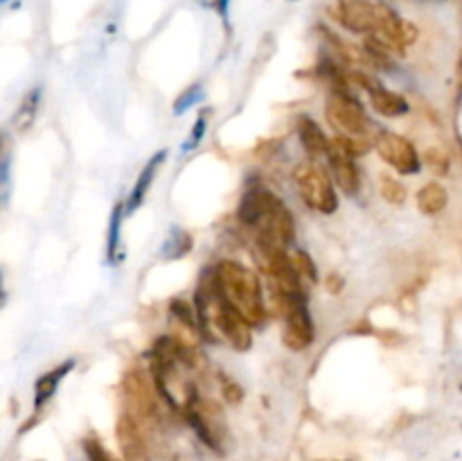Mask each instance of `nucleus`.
Segmentation results:
<instances>
[{
	"label": "nucleus",
	"mask_w": 462,
	"mask_h": 461,
	"mask_svg": "<svg viewBox=\"0 0 462 461\" xmlns=\"http://www.w3.org/2000/svg\"><path fill=\"white\" fill-rule=\"evenodd\" d=\"M239 220L257 230V242L287 249L296 238V221L282 199L264 188H251L239 203Z\"/></svg>",
	"instance_id": "obj_1"
},
{
	"label": "nucleus",
	"mask_w": 462,
	"mask_h": 461,
	"mask_svg": "<svg viewBox=\"0 0 462 461\" xmlns=\"http://www.w3.org/2000/svg\"><path fill=\"white\" fill-rule=\"evenodd\" d=\"M221 298L246 321L248 325H262L266 319L264 296L260 278L237 260H224L212 274Z\"/></svg>",
	"instance_id": "obj_2"
},
{
	"label": "nucleus",
	"mask_w": 462,
	"mask_h": 461,
	"mask_svg": "<svg viewBox=\"0 0 462 461\" xmlns=\"http://www.w3.org/2000/svg\"><path fill=\"white\" fill-rule=\"evenodd\" d=\"M368 152V143L365 138H350V136H334V138H328V154L329 167H332V176L337 179V185L346 194L355 197L361 188L359 170H356L355 158L359 154Z\"/></svg>",
	"instance_id": "obj_3"
},
{
	"label": "nucleus",
	"mask_w": 462,
	"mask_h": 461,
	"mask_svg": "<svg viewBox=\"0 0 462 461\" xmlns=\"http://www.w3.org/2000/svg\"><path fill=\"white\" fill-rule=\"evenodd\" d=\"M293 179H296L298 193H300L302 202L316 212H323V215H332L338 208V197L337 190H334L332 176H328V172L314 161L300 163V165L293 170Z\"/></svg>",
	"instance_id": "obj_4"
},
{
	"label": "nucleus",
	"mask_w": 462,
	"mask_h": 461,
	"mask_svg": "<svg viewBox=\"0 0 462 461\" xmlns=\"http://www.w3.org/2000/svg\"><path fill=\"white\" fill-rule=\"evenodd\" d=\"M325 116L334 129L350 138H365L370 131V120L361 104L350 93H332L325 104Z\"/></svg>",
	"instance_id": "obj_5"
},
{
	"label": "nucleus",
	"mask_w": 462,
	"mask_h": 461,
	"mask_svg": "<svg viewBox=\"0 0 462 461\" xmlns=\"http://www.w3.org/2000/svg\"><path fill=\"white\" fill-rule=\"evenodd\" d=\"M280 310L284 316V346L291 351H305L314 343V321H311L310 310H307L305 296L282 298L278 301Z\"/></svg>",
	"instance_id": "obj_6"
},
{
	"label": "nucleus",
	"mask_w": 462,
	"mask_h": 461,
	"mask_svg": "<svg viewBox=\"0 0 462 461\" xmlns=\"http://www.w3.org/2000/svg\"><path fill=\"white\" fill-rule=\"evenodd\" d=\"M383 3L377 0H337L329 7L332 18H337L346 30L356 34H370L377 30Z\"/></svg>",
	"instance_id": "obj_7"
},
{
	"label": "nucleus",
	"mask_w": 462,
	"mask_h": 461,
	"mask_svg": "<svg viewBox=\"0 0 462 461\" xmlns=\"http://www.w3.org/2000/svg\"><path fill=\"white\" fill-rule=\"evenodd\" d=\"M122 391H125L126 414L140 423V420H152L158 411L156 389H152L149 380L140 369L129 371L122 382Z\"/></svg>",
	"instance_id": "obj_8"
},
{
	"label": "nucleus",
	"mask_w": 462,
	"mask_h": 461,
	"mask_svg": "<svg viewBox=\"0 0 462 461\" xmlns=\"http://www.w3.org/2000/svg\"><path fill=\"white\" fill-rule=\"evenodd\" d=\"M374 147H377L379 156L388 163L391 167H395L400 174H415L420 172V156L415 152L413 143L406 140L404 136L393 134V131H382V134L374 138Z\"/></svg>",
	"instance_id": "obj_9"
},
{
	"label": "nucleus",
	"mask_w": 462,
	"mask_h": 461,
	"mask_svg": "<svg viewBox=\"0 0 462 461\" xmlns=\"http://www.w3.org/2000/svg\"><path fill=\"white\" fill-rule=\"evenodd\" d=\"M116 432H117V443H120V447H122V452H125L126 459L129 461L143 459L144 456L143 434H140L138 423H135L129 414H122L120 419H117Z\"/></svg>",
	"instance_id": "obj_10"
},
{
	"label": "nucleus",
	"mask_w": 462,
	"mask_h": 461,
	"mask_svg": "<svg viewBox=\"0 0 462 461\" xmlns=\"http://www.w3.org/2000/svg\"><path fill=\"white\" fill-rule=\"evenodd\" d=\"M165 156H167V152H165V149H162V152H158L156 156H152V161H149L147 165H144V170L138 174V181H135L134 190H131L129 202H126V211L134 212V211H138L140 206H143L144 197H147L149 188H152V183H153V176H156L158 167L162 165Z\"/></svg>",
	"instance_id": "obj_11"
},
{
	"label": "nucleus",
	"mask_w": 462,
	"mask_h": 461,
	"mask_svg": "<svg viewBox=\"0 0 462 461\" xmlns=\"http://www.w3.org/2000/svg\"><path fill=\"white\" fill-rule=\"evenodd\" d=\"M72 366H75V360H68V362H63V364H59L57 369L48 371V373H43L39 380H36V387H34V409L36 411H39L41 407H43L45 402H48L50 398L57 393L59 382H61V380L70 373Z\"/></svg>",
	"instance_id": "obj_12"
},
{
	"label": "nucleus",
	"mask_w": 462,
	"mask_h": 461,
	"mask_svg": "<svg viewBox=\"0 0 462 461\" xmlns=\"http://www.w3.org/2000/svg\"><path fill=\"white\" fill-rule=\"evenodd\" d=\"M298 138L311 158L323 156L325 149H328V136L320 129L319 122L311 120L310 116L298 118Z\"/></svg>",
	"instance_id": "obj_13"
},
{
	"label": "nucleus",
	"mask_w": 462,
	"mask_h": 461,
	"mask_svg": "<svg viewBox=\"0 0 462 461\" xmlns=\"http://www.w3.org/2000/svg\"><path fill=\"white\" fill-rule=\"evenodd\" d=\"M370 104H373L374 111L382 113V116L386 118H400L404 116V113H409V102H406L402 95L383 89L382 84L374 86V89L370 90Z\"/></svg>",
	"instance_id": "obj_14"
},
{
	"label": "nucleus",
	"mask_w": 462,
	"mask_h": 461,
	"mask_svg": "<svg viewBox=\"0 0 462 461\" xmlns=\"http://www.w3.org/2000/svg\"><path fill=\"white\" fill-rule=\"evenodd\" d=\"M447 203H449V193L438 181H431L418 193V208L424 215H438V212L445 211Z\"/></svg>",
	"instance_id": "obj_15"
},
{
	"label": "nucleus",
	"mask_w": 462,
	"mask_h": 461,
	"mask_svg": "<svg viewBox=\"0 0 462 461\" xmlns=\"http://www.w3.org/2000/svg\"><path fill=\"white\" fill-rule=\"evenodd\" d=\"M289 262H291L293 271L298 274L300 283H307V285L319 283V267H316V262L311 260L310 253L302 251V249H296L293 253H289Z\"/></svg>",
	"instance_id": "obj_16"
},
{
	"label": "nucleus",
	"mask_w": 462,
	"mask_h": 461,
	"mask_svg": "<svg viewBox=\"0 0 462 461\" xmlns=\"http://www.w3.org/2000/svg\"><path fill=\"white\" fill-rule=\"evenodd\" d=\"M39 99H41V89H32L30 93L23 98L21 107H18L16 116H14V127L18 131H25L30 129L32 122H34L36 111H39Z\"/></svg>",
	"instance_id": "obj_17"
},
{
	"label": "nucleus",
	"mask_w": 462,
	"mask_h": 461,
	"mask_svg": "<svg viewBox=\"0 0 462 461\" xmlns=\"http://www.w3.org/2000/svg\"><path fill=\"white\" fill-rule=\"evenodd\" d=\"M189 249H192V238H189V235L185 233V230L171 229L170 240H167V242L162 244V256L170 258V260H171V258L185 256V253H188Z\"/></svg>",
	"instance_id": "obj_18"
},
{
	"label": "nucleus",
	"mask_w": 462,
	"mask_h": 461,
	"mask_svg": "<svg viewBox=\"0 0 462 461\" xmlns=\"http://www.w3.org/2000/svg\"><path fill=\"white\" fill-rule=\"evenodd\" d=\"M170 315H171V319L179 321V324L185 325L188 330H199L197 315H194V307L189 306L188 301L174 298V301L170 303Z\"/></svg>",
	"instance_id": "obj_19"
},
{
	"label": "nucleus",
	"mask_w": 462,
	"mask_h": 461,
	"mask_svg": "<svg viewBox=\"0 0 462 461\" xmlns=\"http://www.w3.org/2000/svg\"><path fill=\"white\" fill-rule=\"evenodd\" d=\"M122 211L125 208L116 206L111 217V233H108V262H117V256H120V229H122Z\"/></svg>",
	"instance_id": "obj_20"
},
{
	"label": "nucleus",
	"mask_w": 462,
	"mask_h": 461,
	"mask_svg": "<svg viewBox=\"0 0 462 461\" xmlns=\"http://www.w3.org/2000/svg\"><path fill=\"white\" fill-rule=\"evenodd\" d=\"M424 158H427V165H429V170L433 172V174L445 176L447 172H449L451 158H449V152H447V149L431 147V149H427Z\"/></svg>",
	"instance_id": "obj_21"
},
{
	"label": "nucleus",
	"mask_w": 462,
	"mask_h": 461,
	"mask_svg": "<svg viewBox=\"0 0 462 461\" xmlns=\"http://www.w3.org/2000/svg\"><path fill=\"white\" fill-rule=\"evenodd\" d=\"M379 190H382V197L386 199L388 203H404L406 202V188L393 176H382L379 181Z\"/></svg>",
	"instance_id": "obj_22"
},
{
	"label": "nucleus",
	"mask_w": 462,
	"mask_h": 461,
	"mask_svg": "<svg viewBox=\"0 0 462 461\" xmlns=\"http://www.w3.org/2000/svg\"><path fill=\"white\" fill-rule=\"evenodd\" d=\"M81 446H84V452H86V456H88V461H120V459H116V456H113L111 452L102 446V441H97L95 437L84 438V443H81Z\"/></svg>",
	"instance_id": "obj_23"
},
{
	"label": "nucleus",
	"mask_w": 462,
	"mask_h": 461,
	"mask_svg": "<svg viewBox=\"0 0 462 461\" xmlns=\"http://www.w3.org/2000/svg\"><path fill=\"white\" fill-rule=\"evenodd\" d=\"M201 95H203L201 86H192V89H188L183 95H180L179 102H176V107H174V111L180 116V113H185V108H189L194 102H199V99H201Z\"/></svg>",
	"instance_id": "obj_24"
},
{
	"label": "nucleus",
	"mask_w": 462,
	"mask_h": 461,
	"mask_svg": "<svg viewBox=\"0 0 462 461\" xmlns=\"http://www.w3.org/2000/svg\"><path fill=\"white\" fill-rule=\"evenodd\" d=\"M9 188H12V181H9V161L5 158V161L0 163V203L7 202Z\"/></svg>",
	"instance_id": "obj_25"
},
{
	"label": "nucleus",
	"mask_w": 462,
	"mask_h": 461,
	"mask_svg": "<svg viewBox=\"0 0 462 461\" xmlns=\"http://www.w3.org/2000/svg\"><path fill=\"white\" fill-rule=\"evenodd\" d=\"M206 136V113H203L201 118L197 120V125H194L192 134H189V143L185 145V149H194L199 143H201V138Z\"/></svg>",
	"instance_id": "obj_26"
},
{
	"label": "nucleus",
	"mask_w": 462,
	"mask_h": 461,
	"mask_svg": "<svg viewBox=\"0 0 462 461\" xmlns=\"http://www.w3.org/2000/svg\"><path fill=\"white\" fill-rule=\"evenodd\" d=\"M224 396H226V400L228 402H235V405H237L239 400H242V396H244V391H242V387H239L237 382H233V380H226L224 378Z\"/></svg>",
	"instance_id": "obj_27"
},
{
	"label": "nucleus",
	"mask_w": 462,
	"mask_h": 461,
	"mask_svg": "<svg viewBox=\"0 0 462 461\" xmlns=\"http://www.w3.org/2000/svg\"><path fill=\"white\" fill-rule=\"evenodd\" d=\"M328 289H329V292H332V294L341 292V289H343V278H341V276L329 274V278H328Z\"/></svg>",
	"instance_id": "obj_28"
},
{
	"label": "nucleus",
	"mask_w": 462,
	"mask_h": 461,
	"mask_svg": "<svg viewBox=\"0 0 462 461\" xmlns=\"http://www.w3.org/2000/svg\"><path fill=\"white\" fill-rule=\"evenodd\" d=\"M5 298H7V294H5V287H3V274H0V306L5 303Z\"/></svg>",
	"instance_id": "obj_29"
},
{
	"label": "nucleus",
	"mask_w": 462,
	"mask_h": 461,
	"mask_svg": "<svg viewBox=\"0 0 462 461\" xmlns=\"http://www.w3.org/2000/svg\"><path fill=\"white\" fill-rule=\"evenodd\" d=\"M0 3H5V0H0Z\"/></svg>",
	"instance_id": "obj_30"
},
{
	"label": "nucleus",
	"mask_w": 462,
	"mask_h": 461,
	"mask_svg": "<svg viewBox=\"0 0 462 461\" xmlns=\"http://www.w3.org/2000/svg\"><path fill=\"white\" fill-rule=\"evenodd\" d=\"M0 145H3V140H0Z\"/></svg>",
	"instance_id": "obj_31"
}]
</instances>
